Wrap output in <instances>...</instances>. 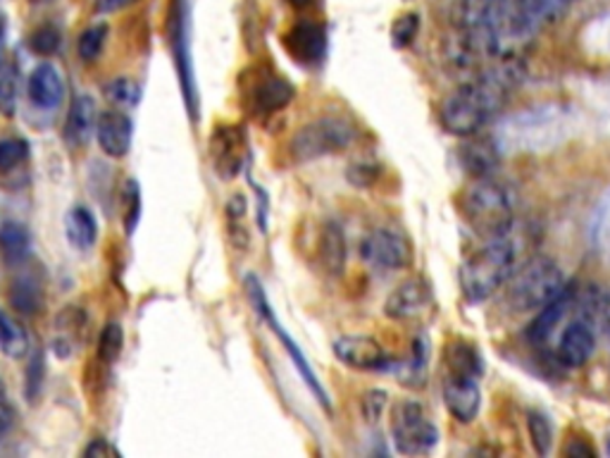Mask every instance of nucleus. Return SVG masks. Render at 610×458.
Listing matches in <instances>:
<instances>
[{
  "label": "nucleus",
  "instance_id": "72a5a7b5",
  "mask_svg": "<svg viewBox=\"0 0 610 458\" xmlns=\"http://www.w3.org/2000/svg\"><path fill=\"white\" fill-rule=\"evenodd\" d=\"M417 29H420V17L415 12H405V14L396 17L392 25V43L396 48L413 46V41L417 37Z\"/></svg>",
  "mask_w": 610,
  "mask_h": 458
},
{
  "label": "nucleus",
  "instance_id": "cd10ccee",
  "mask_svg": "<svg viewBox=\"0 0 610 458\" xmlns=\"http://www.w3.org/2000/svg\"><path fill=\"white\" fill-rule=\"evenodd\" d=\"M29 144L20 137L0 139V175L14 173L17 167H22L29 160Z\"/></svg>",
  "mask_w": 610,
  "mask_h": 458
},
{
  "label": "nucleus",
  "instance_id": "f257e3e1",
  "mask_svg": "<svg viewBox=\"0 0 610 458\" xmlns=\"http://www.w3.org/2000/svg\"><path fill=\"white\" fill-rule=\"evenodd\" d=\"M515 270V244L505 236L484 240L461 267V290L470 301H486L494 296Z\"/></svg>",
  "mask_w": 610,
  "mask_h": 458
},
{
  "label": "nucleus",
  "instance_id": "4c0bfd02",
  "mask_svg": "<svg viewBox=\"0 0 610 458\" xmlns=\"http://www.w3.org/2000/svg\"><path fill=\"white\" fill-rule=\"evenodd\" d=\"M110 456H120V451H117L112 445H108V439L104 437L94 439V442L83 449V458H110Z\"/></svg>",
  "mask_w": 610,
  "mask_h": 458
},
{
  "label": "nucleus",
  "instance_id": "f03ea898",
  "mask_svg": "<svg viewBox=\"0 0 610 458\" xmlns=\"http://www.w3.org/2000/svg\"><path fill=\"white\" fill-rule=\"evenodd\" d=\"M461 213L465 223L482 240L505 236L513 227V201L499 182L491 177L474 179L461 196Z\"/></svg>",
  "mask_w": 610,
  "mask_h": 458
},
{
  "label": "nucleus",
  "instance_id": "20e7f679",
  "mask_svg": "<svg viewBox=\"0 0 610 458\" xmlns=\"http://www.w3.org/2000/svg\"><path fill=\"white\" fill-rule=\"evenodd\" d=\"M355 142V127L342 117H319L296 131L292 156L296 163H311L346 150Z\"/></svg>",
  "mask_w": 610,
  "mask_h": 458
},
{
  "label": "nucleus",
  "instance_id": "5701e85b",
  "mask_svg": "<svg viewBox=\"0 0 610 458\" xmlns=\"http://www.w3.org/2000/svg\"><path fill=\"white\" fill-rule=\"evenodd\" d=\"M446 376H463V378H478L482 376V359L478 349H474L470 342H453L446 353Z\"/></svg>",
  "mask_w": 610,
  "mask_h": 458
},
{
  "label": "nucleus",
  "instance_id": "412c9836",
  "mask_svg": "<svg viewBox=\"0 0 610 458\" xmlns=\"http://www.w3.org/2000/svg\"><path fill=\"white\" fill-rule=\"evenodd\" d=\"M65 234H67V242H70L72 249H77V251L94 249V244L98 240V223L91 215V211L83 206H75L70 213H67L65 215Z\"/></svg>",
  "mask_w": 610,
  "mask_h": 458
},
{
  "label": "nucleus",
  "instance_id": "c9c22d12",
  "mask_svg": "<svg viewBox=\"0 0 610 458\" xmlns=\"http://www.w3.org/2000/svg\"><path fill=\"white\" fill-rule=\"evenodd\" d=\"M384 409H386V394L380 392V389H372V392L363 397V413L367 422H377Z\"/></svg>",
  "mask_w": 610,
  "mask_h": 458
},
{
  "label": "nucleus",
  "instance_id": "6ab92c4d",
  "mask_svg": "<svg viewBox=\"0 0 610 458\" xmlns=\"http://www.w3.org/2000/svg\"><path fill=\"white\" fill-rule=\"evenodd\" d=\"M286 48L301 62H315L325 53V33L319 27L301 22L286 33Z\"/></svg>",
  "mask_w": 610,
  "mask_h": 458
},
{
  "label": "nucleus",
  "instance_id": "dca6fc26",
  "mask_svg": "<svg viewBox=\"0 0 610 458\" xmlns=\"http://www.w3.org/2000/svg\"><path fill=\"white\" fill-rule=\"evenodd\" d=\"M27 94H29L31 104L37 108H43V110L58 108L62 104V96H65V84H62L60 72L48 62L39 65L27 81Z\"/></svg>",
  "mask_w": 610,
  "mask_h": 458
},
{
  "label": "nucleus",
  "instance_id": "423d86ee",
  "mask_svg": "<svg viewBox=\"0 0 610 458\" xmlns=\"http://www.w3.org/2000/svg\"><path fill=\"white\" fill-rule=\"evenodd\" d=\"M189 12H186V0H173L167 12V39L169 50H173V60L179 75V87L186 110L189 117L198 120V91H196V79H194V67H191V53H189Z\"/></svg>",
  "mask_w": 610,
  "mask_h": 458
},
{
  "label": "nucleus",
  "instance_id": "bb28decb",
  "mask_svg": "<svg viewBox=\"0 0 610 458\" xmlns=\"http://www.w3.org/2000/svg\"><path fill=\"white\" fill-rule=\"evenodd\" d=\"M122 347H125L122 325L120 322H108L104 332H100V337H98V351H96L98 363L112 366L117 359H120Z\"/></svg>",
  "mask_w": 610,
  "mask_h": 458
},
{
  "label": "nucleus",
  "instance_id": "9b49d317",
  "mask_svg": "<svg viewBox=\"0 0 610 458\" xmlns=\"http://www.w3.org/2000/svg\"><path fill=\"white\" fill-rule=\"evenodd\" d=\"M444 403L449 413L461 420V422H472L480 413L482 406V392L478 378H463V376H446L444 380Z\"/></svg>",
  "mask_w": 610,
  "mask_h": 458
},
{
  "label": "nucleus",
  "instance_id": "9d476101",
  "mask_svg": "<svg viewBox=\"0 0 610 458\" xmlns=\"http://www.w3.org/2000/svg\"><path fill=\"white\" fill-rule=\"evenodd\" d=\"M332 351L338 361L353 370H380L386 366V353L377 339L365 334L338 337L332 344Z\"/></svg>",
  "mask_w": 610,
  "mask_h": 458
},
{
  "label": "nucleus",
  "instance_id": "1a4fd4ad",
  "mask_svg": "<svg viewBox=\"0 0 610 458\" xmlns=\"http://www.w3.org/2000/svg\"><path fill=\"white\" fill-rule=\"evenodd\" d=\"M597 349V330L589 325V322L580 318H570L568 325L563 328L561 337H558L555 355L558 361L568 368H580L584 366Z\"/></svg>",
  "mask_w": 610,
  "mask_h": 458
},
{
  "label": "nucleus",
  "instance_id": "2eb2a0df",
  "mask_svg": "<svg viewBox=\"0 0 610 458\" xmlns=\"http://www.w3.org/2000/svg\"><path fill=\"white\" fill-rule=\"evenodd\" d=\"M430 305V290L422 280H409L399 284L384 303V313L394 320H411Z\"/></svg>",
  "mask_w": 610,
  "mask_h": 458
},
{
  "label": "nucleus",
  "instance_id": "ddd939ff",
  "mask_svg": "<svg viewBox=\"0 0 610 458\" xmlns=\"http://www.w3.org/2000/svg\"><path fill=\"white\" fill-rule=\"evenodd\" d=\"M294 96H296V91L292 84L279 75H265V77L253 81L248 89L250 106L260 115H273V113L284 110L292 104Z\"/></svg>",
  "mask_w": 610,
  "mask_h": 458
},
{
  "label": "nucleus",
  "instance_id": "f704fd0d",
  "mask_svg": "<svg viewBox=\"0 0 610 458\" xmlns=\"http://www.w3.org/2000/svg\"><path fill=\"white\" fill-rule=\"evenodd\" d=\"M377 175H380V167L375 163H367V160H358L348 167V182L355 186L375 184Z\"/></svg>",
  "mask_w": 610,
  "mask_h": 458
},
{
  "label": "nucleus",
  "instance_id": "58836bf2",
  "mask_svg": "<svg viewBox=\"0 0 610 458\" xmlns=\"http://www.w3.org/2000/svg\"><path fill=\"white\" fill-rule=\"evenodd\" d=\"M139 0H98V10L100 12H120L129 6H137Z\"/></svg>",
  "mask_w": 610,
  "mask_h": 458
},
{
  "label": "nucleus",
  "instance_id": "7ed1b4c3",
  "mask_svg": "<svg viewBox=\"0 0 610 458\" xmlns=\"http://www.w3.org/2000/svg\"><path fill=\"white\" fill-rule=\"evenodd\" d=\"M568 290V280L551 259L534 256L505 282V299L518 313L541 311Z\"/></svg>",
  "mask_w": 610,
  "mask_h": 458
},
{
  "label": "nucleus",
  "instance_id": "ea45409f",
  "mask_svg": "<svg viewBox=\"0 0 610 458\" xmlns=\"http://www.w3.org/2000/svg\"><path fill=\"white\" fill-rule=\"evenodd\" d=\"M12 409L10 403L6 401V397H0V435H6L12 428Z\"/></svg>",
  "mask_w": 610,
  "mask_h": 458
},
{
  "label": "nucleus",
  "instance_id": "c756f323",
  "mask_svg": "<svg viewBox=\"0 0 610 458\" xmlns=\"http://www.w3.org/2000/svg\"><path fill=\"white\" fill-rule=\"evenodd\" d=\"M528 430H530L534 451L539 456H547L551 451V442H553V430H551V422L547 420V416L530 411L528 413Z\"/></svg>",
  "mask_w": 610,
  "mask_h": 458
},
{
  "label": "nucleus",
  "instance_id": "b1692460",
  "mask_svg": "<svg viewBox=\"0 0 610 458\" xmlns=\"http://www.w3.org/2000/svg\"><path fill=\"white\" fill-rule=\"evenodd\" d=\"M513 3L537 29H541L563 20L565 12L572 6V0H513Z\"/></svg>",
  "mask_w": 610,
  "mask_h": 458
},
{
  "label": "nucleus",
  "instance_id": "393cba45",
  "mask_svg": "<svg viewBox=\"0 0 610 458\" xmlns=\"http://www.w3.org/2000/svg\"><path fill=\"white\" fill-rule=\"evenodd\" d=\"M31 249V236L24 225L20 223H6L0 227V253L12 265H20L27 261Z\"/></svg>",
  "mask_w": 610,
  "mask_h": 458
},
{
  "label": "nucleus",
  "instance_id": "a19ab883",
  "mask_svg": "<svg viewBox=\"0 0 610 458\" xmlns=\"http://www.w3.org/2000/svg\"><path fill=\"white\" fill-rule=\"evenodd\" d=\"M244 211H246V201H244V196H234V198L227 203V215H229V220H242V217H244Z\"/></svg>",
  "mask_w": 610,
  "mask_h": 458
},
{
  "label": "nucleus",
  "instance_id": "c03bdc74",
  "mask_svg": "<svg viewBox=\"0 0 610 458\" xmlns=\"http://www.w3.org/2000/svg\"><path fill=\"white\" fill-rule=\"evenodd\" d=\"M608 330H610V320H608Z\"/></svg>",
  "mask_w": 610,
  "mask_h": 458
},
{
  "label": "nucleus",
  "instance_id": "a211bd4d",
  "mask_svg": "<svg viewBox=\"0 0 610 458\" xmlns=\"http://www.w3.org/2000/svg\"><path fill=\"white\" fill-rule=\"evenodd\" d=\"M317 265L327 275L336 277L344 273L346 265V240L344 232L336 223H325L317 236Z\"/></svg>",
  "mask_w": 610,
  "mask_h": 458
},
{
  "label": "nucleus",
  "instance_id": "37998d69",
  "mask_svg": "<svg viewBox=\"0 0 610 458\" xmlns=\"http://www.w3.org/2000/svg\"><path fill=\"white\" fill-rule=\"evenodd\" d=\"M286 3H289L292 8H298V10H301V8H308V6L313 3V0H286Z\"/></svg>",
  "mask_w": 610,
  "mask_h": 458
},
{
  "label": "nucleus",
  "instance_id": "6e6552de",
  "mask_svg": "<svg viewBox=\"0 0 610 458\" xmlns=\"http://www.w3.org/2000/svg\"><path fill=\"white\" fill-rule=\"evenodd\" d=\"M248 156L246 131L239 125H219L210 137V163L223 179H234Z\"/></svg>",
  "mask_w": 610,
  "mask_h": 458
},
{
  "label": "nucleus",
  "instance_id": "473e14b6",
  "mask_svg": "<svg viewBox=\"0 0 610 458\" xmlns=\"http://www.w3.org/2000/svg\"><path fill=\"white\" fill-rule=\"evenodd\" d=\"M17 67L8 65L6 70H0V113L6 117L14 115V106H17Z\"/></svg>",
  "mask_w": 610,
  "mask_h": 458
},
{
  "label": "nucleus",
  "instance_id": "f3484780",
  "mask_svg": "<svg viewBox=\"0 0 610 458\" xmlns=\"http://www.w3.org/2000/svg\"><path fill=\"white\" fill-rule=\"evenodd\" d=\"M96 123H98V115H96L94 98L87 94L77 96L72 108H70V115H67V123H65L67 144L75 148L87 146L96 134Z\"/></svg>",
  "mask_w": 610,
  "mask_h": 458
},
{
  "label": "nucleus",
  "instance_id": "aec40b11",
  "mask_svg": "<svg viewBox=\"0 0 610 458\" xmlns=\"http://www.w3.org/2000/svg\"><path fill=\"white\" fill-rule=\"evenodd\" d=\"M83 328H87V318L77 309V305H70L56 318V339L53 347L56 353L67 359L79 349V342L83 339Z\"/></svg>",
  "mask_w": 610,
  "mask_h": 458
},
{
  "label": "nucleus",
  "instance_id": "79ce46f5",
  "mask_svg": "<svg viewBox=\"0 0 610 458\" xmlns=\"http://www.w3.org/2000/svg\"><path fill=\"white\" fill-rule=\"evenodd\" d=\"M3 41H6V14L0 12V56H3Z\"/></svg>",
  "mask_w": 610,
  "mask_h": 458
},
{
  "label": "nucleus",
  "instance_id": "a878e982",
  "mask_svg": "<svg viewBox=\"0 0 610 458\" xmlns=\"http://www.w3.org/2000/svg\"><path fill=\"white\" fill-rule=\"evenodd\" d=\"M29 332L12 315L0 311V353L10 359H24L29 353Z\"/></svg>",
  "mask_w": 610,
  "mask_h": 458
},
{
  "label": "nucleus",
  "instance_id": "0eeeda50",
  "mask_svg": "<svg viewBox=\"0 0 610 458\" xmlns=\"http://www.w3.org/2000/svg\"><path fill=\"white\" fill-rule=\"evenodd\" d=\"M361 256L372 267L405 270L413 263V244L401 230L377 227L363 240Z\"/></svg>",
  "mask_w": 610,
  "mask_h": 458
},
{
  "label": "nucleus",
  "instance_id": "c85d7f7f",
  "mask_svg": "<svg viewBox=\"0 0 610 458\" xmlns=\"http://www.w3.org/2000/svg\"><path fill=\"white\" fill-rule=\"evenodd\" d=\"M106 39H108V27L106 25H94L89 27L87 31L79 37V58L83 62H94L98 60V56L104 53V46H106Z\"/></svg>",
  "mask_w": 610,
  "mask_h": 458
},
{
  "label": "nucleus",
  "instance_id": "7c9ffc66",
  "mask_svg": "<svg viewBox=\"0 0 610 458\" xmlns=\"http://www.w3.org/2000/svg\"><path fill=\"white\" fill-rule=\"evenodd\" d=\"M104 94H106V98L110 100V104L125 106V108L137 106L139 100H141V87H139L137 81H131V79H115V81H110Z\"/></svg>",
  "mask_w": 610,
  "mask_h": 458
},
{
  "label": "nucleus",
  "instance_id": "4be33fe9",
  "mask_svg": "<svg viewBox=\"0 0 610 458\" xmlns=\"http://www.w3.org/2000/svg\"><path fill=\"white\" fill-rule=\"evenodd\" d=\"M10 303L24 315H33L41 309L43 284L39 282L37 273H27V270H22V273L10 282Z\"/></svg>",
  "mask_w": 610,
  "mask_h": 458
},
{
  "label": "nucleus",
  "instance_id": "4468645a",
  "mask_svg": "<svg viewBox=\"0 0 610 458\" xmlns=\"http://www.w3.org/2000/svg\"><path fill=\"white\" fill-rule=\"evenodd\" d=\"M465 139L468 142L461 146V153H457V156H461V165L474 179H484L494 175V169L501 163V156H499L501 150L496 142L489 137H478V134H470V137Z\"/></svg>",
  "mask_w": 610,
  "mask_h": 458
},
{
  "label": "nucleus",
  "instance_id": "2f4dec72",
  "mask_svg": "<svg viewBox=\"0 0 610 458\" xmlns=\"http://www.w3.org/2000/svg\"><path fill=\"white\" fill-rule=\"evenodd\" d=\"M62 43V33L56 25H41L39 29H33V33L29 37V46L33 53L39 56H53L60 50Z\"/></svg>",
  "mask_w": 610,
  "mask_h": 458
},
{
  "label": "nucleus",
  "instance_id": "39448f33",
  "mask_svg": "<svg viewBox=\"0 0 610 458\" xmlns=\"http://www.w3.org/2000/svg\"><path fill=\"white\" fill-rule=\"evenodd\" d=\"M394 445L405 456L430 454L439 442V430L425 406L413 399H403L392 409Z\"/></svg>",
  "mask_w": 610,
  "mask_h": 458
},
{
  "label": "nucleus",
  "instance_id": "f8f14e48",
  "mask_svg": "<svg viewBox=\"0 0 610 458\" xmlns=\"http://www.w3.org/2000/svg\"><path fill=\"white\" fill-rule=\"evenodd\" d=\"M131 137H134V125L129 120V115L120 110H106L98 115L96 139L100 148H104L106 156L125 158L131 148Z\"/></svg>",
  "mask_w": 610,
  "mask_h": 458
},
{
  "label": "nucleus",
  "instance_id": "e433bc0d",
  "mask_svg": "<svg viewBox=\"0 0 610 458\" xmlns=\"http://www.w3.org/2000/svg\"><path fill=\"white\" fill-rule=\"evenodd\" d=\"M137 220H139V184L129 182L127 184V217H125L127 234H131L134 227H137Z\"/></svg>",
  "mask_w": 610,
  "mask_h": 458
}]
</instances>
